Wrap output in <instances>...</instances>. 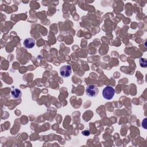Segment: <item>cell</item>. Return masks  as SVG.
Here are the masks:
<instances>
[{"instance_id":"obj_1","label":"cell","mask_w":147,"mask_h":147,"mask_svg":"<svg viewBox=\"0 0 147 147\" xmlns=\"http://www.w3.org/2000/svg\"><path fill=\"white\" fill-rule=\"evenodd\" d=\"M115 94V90L112 86H107L102 91V95L105 99L107 100L111 99Z\"/></svg>"},{"instance_id":"obj_2","label":"cell","mask_w":147,"mask_h":147,"mask_svg":"<svg viewBox=\"0 0 147 147\" xmlns=\"http://www.w3.org/2000/svg\"><path fill=\"white\" fill-rule=\"evenodd\" d=\"M86 92L88 96L90 97H95L98 94L99 90L95 84H90L87 87Z\"/></svg>"},{"instance_id":"obj_3","label":"cell","mask_w":147,"mask_h":147,"mask_svg":"<svg viewBox=\"0 0 147 147\" xmlns=\"http://www.w3.org/2000/svg\"><path fill=\"white\" fill-rule=\"evenodd\" d=\"M72 71V68L70 65H65L62 66L60 69V74L61 76L67 78L68 77Z\"/></svg>"},{"instance_id":"obj_4","label":"cell","mask_w":147,"mask_h":147,"mask_svg":"<svg viewBox=\"0 0 147 147\" xmlns=\"http://www.w3.org/2000/svg\"><path fill=\"white\" fill-rule=\"evenodd\" d=\"M36 41L33 38H27L24 41V45L26 48L30 49L34 47Z\"/></svg>"},{"instance_id":"obj_5","label":"cell","mask_w":147,"mask_h":147,"mask_svg":"<svg viewBox=\"0 0 147 147\" xmlns=\"http://www.w3.org/2000/svg\"><path fill=\"white\" fill-rule=\"evenodd\" d=\"M11 95L13 98L19 99L21 98V96L22 95V92L20 89L15 88L13 89L12 91H11Z\"/></svg>"},{"instance_id":"obj_6","label":"cell","mask_w":147,"mask_h":147,"mask_svg":"<svg viewBox=\"0 0 147 147\" xmlns=\"http://www.w3.org/2000/svg\"><path fill=\"white\" fill-rule=\"evenodd\" d=\"M142 64H143V67H144V68L146 67V66H147L146 60L145 59H144V62H143V61H142V59H141H141H140V66H141Z\"/></svg>"},{"instance_id":"obj_7","label":"cell","mask_w":147,"mask_h":147,"mask_svg":"<svg viewBox=\"0 0 147 147\" xmlns=\"http://www.w3.org/2000/svg\"><path fill=\"white\" fill-rule=\"evenodd\" d=\"M82 133L83 135H84L85 136H88L90 134V132L89 130H84L82 131Z\"/></svg>"}]
</instances>
